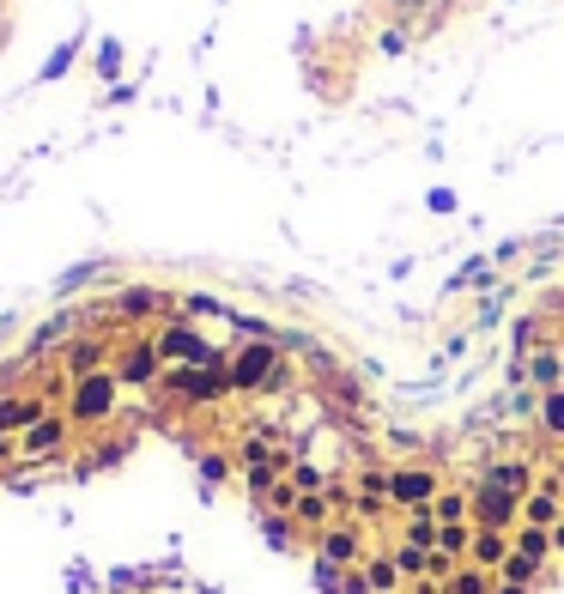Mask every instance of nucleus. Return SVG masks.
<instances>
[{"instance_id": "nucleus-13", "label": "nucleus", "mask_w": 564, "mask_h": 594, "mask_svg": "<svg viewBox=\"0 0 564 594\" xmlns=\"http://www.w3.org/2000/svg\"><path fill=\"white\" fill-rule=\"evenodd\" d=\"M529 382H534V389H541V395L564 389V346H558V340H546L541 352L529 358Z\"/></svg>"}, {"instance_id": "nucleus-16", "label": "nucleus", "mask_w": 564, "mask_h": 594, "mask_svg": "<svg viewBox=\"0 0 564 594\" xmlns=\"http://www.w3.org/2000/svg\"><path fill=\"white\" fill-rule=\"evenodd\" d=\"M431 515H438V528L473 522V498L461 492V485H443V492H438V503H431Z\"/></svg>"}, {"instance_id": "nucleus-3", "label": "nucleus", "mask_w": 564, "mask_h": 594, "mask_svg": "<svg viewBox=\"0 0 564 594\" xmlns=\"http://www.w3.org/2000/svg\"><path fill=\"white\" fill-rule=\"evenodd\" d=\"M443 492V473L431 468V461H401V468H389V510H431Z\"/></svg>"}, {"instance_id": "nucleus-21", "label": "nucleus", "mask_w": 564, "mask_h": 594, "mask_svg": "<svg viewBox=\"0 0 564 594\" xmlns=\"http://www.w3.org/2000/svg\"><path fill=\"white\" fill-rule=\"evenodd\" d=\"M286 480H291V492H328V473L322 468H316V461H291V473H286Z\"/></svg>"}, {"instance_id": "nucleus-23", "label": "nucleus", "mask_w": 564, "mask_h": 594, "mask_svg": "<svg viewBox=\"0 0 564 594\" xmlns=\"http://www.w3.org/2000/svg\"><path fill=\"white\" fill-rule=\"evenodd\" d=\"M201 473H207V480H230V455H219V449H213V455H201Z\"/></svg>"}, {"instance_id": "nucleus-5", "label": "nucleus", "mask_w": 564, "mask_h": 594, "mask_svg": "<svg viewBox=\"0 0 564 594\" xmlns=\"http://www.w3.org/2000/svg\"><path fill=\"white\" fill-rule=\"evenodd\" d=\"M473 528H498V534H516L522 528V498H510L504 485L492 480H473Z\"/></svg>"}, {"instance_id": "nucleus-18", "label": "nucleus", "mask_w": 564, "mask_h": 594, "mask_svg": "<svg viewBox=\"0 0 564 594\" xmlns=\"http://www.w3.org/2000/svg\"><path fill=\"white\" fill-rule=\"evenodd\" d=\"M401 540H407V546H419V552H438V515H431V510H407Z\"/></svg>"}, {"instance_id": "nucleus-20", "label": "nucleus", "mask_w": 564, "mask_h": 594, "mask_svg": "<svg viewBox=\"0 0 564 594\" xmlns=\"http://www.w3.org/2000/svg\"><path fill=\"white\" fill-rule=\"evenodd\" d=\"M492 588H498V576L480 571V564H461L450 583H443V594H492Z\"/></svg>"}, {"instance_id": "nucleus-24", "label": "nucleus", "mask_w": 564, "mask_h": 594, "mask_svg": "<svg viewBox=\"0 0 564 594\" xmlns=\"http://www.w3.org/2000/svg\"><path fill=\"white\" fill-rule=\"evenodd\" d=\"M73 49L80 43H61L55 55H49V68H43V80H61V73H68V61H73Z\"/></svg>"}, {"instance_id": "nucleus-4", "label": "nucleus", "mask_w": 564, "mask_h": 594, "mask_svg": "<svg viewBox=\"0 0 564 594\" xmlns=\"http://www.w3.org/2000/svg\"><path fill=\"white\" fill-rule=\"evenodd\" d=\"M110 377L122 382V389H152V382H164V358H158V340H127L110 352Z\"/></svg>"}, {"instance_id": "nucleus-26", "label": "nucleus", "mask_w": 564, "mask_h": 594, "mask_svg": "<svg viewBox=\"0 0 564 594\" xmlns=\"http://www.w3.org/2000/svg\"><path fill=\"white\" fill-rule=\"evenodd\" d=\"M492 594H534V588H522V583H498Z\"/></svg>"}, {"instance_id": "nucleus-1", "label": "nucleus", "mask_w": 564, "mask_h": 594, "mask_svg": "<svg viewBox=\"0 0 564 594\" xmlns=\"http://www.w3.org/2000/svg\"><path fill=\"white\" fill-rule=\"evenodd\" d=\"M230 389H262V395H274V389H286V358H279V346L274 340H249L237 358H230Z\"/></svg>"}, {"instance_id": "nucleus-10", "label": "nucleus", "mask_w": 564, "mask_h": 594, "mask_svg": "<svg viewBox=\"0 0 564 594\" xmlns=\"http://www.w3.org/2000/svg\"><path fill=\"white\" fill-rule=\"evenodd\" d=\"M49 412L43 395H0V437H24Z\"/></svg>"}, {"instance_id": "nucleus-14", "label": "nucleus", "mask_w": 564, "mask_h": 594, "mask_svg": "<svg viewBox=\"0 0 564 594\" xmlns=\"http://www.w3.org/2000/svg\"><path fill=\"white\" fill-rule=\"evenodd\" d=\"M510 559V534H498V528H473V546H468V564H480V571H504Z\"/></svg>"}, {"instance_id": "nucleus-6", "label": "nucleus", "mask_w": 564, "mask_h": 594, "mask_svg": "<svg viewBox=\"0 0 564 594\" xmlns=\"http://www.w3.org/2000/svg\"><path fill=\"white\" fill-rule=\"evenodd\" d=\"M310 546H316V564H335V571H358V564L370 559V552H365V528H358V522L322 528Z\"/></svg>"}, {"instance_id": "nucleus-15", "label": "nucleus", "mask_w": 564, "mask_h": 594, "mask_svg": "<svg viewBox=\"0 0 564 594\" xmlns=\"http://www.w3.org/2000/svg\"><path fill=\"white\" fill-rule=\"evenodd\" d=\"M358 571H365V588H370V594H407V576L394 571L389 552H370V559L358 564Z\"/></svg>"}, {"instance_id": "nucleus-12", "label": "nucleus", "mask_w": 564, "mask_h": 594, "mask_svg": "<svg viewBox=\"0 0 564 594\" xmlns=\"http://www.w3.org/2000/svg\"><path fill=\"white\" fill-rule=\"evenodd\" d=\"M480 480L504 485L510 498H529L534 485H541V480H534V468H529V461H485V468H480Z\"/></svg>"}, {"instance_id": "nucleus-8", "label": "nucleus", "mask_w": 564, "mask_h": 594, "mask_svg": "<svg viewBox=\"0 0 564 594\" xmlns=\"http://www.w3.org/2000/svg\"><path fill=\"white\" fill-rule=\"evenodd\" d=\"M558 522H564V485L546 473V480L522 498V528H541V534H553Z\"/></svg>"}, {"instance_id": "nucleus-27", "label": "nucleus", "mask_w": 564, "mask_h": 594, "mask_svg": "<svg viewBox=\"0 0 564 594\" xmlns=\"http://www.w3.org/2000/svg\"><path fill=\"white\" fill-rule=\"evenodd\" d=\"M553 552H558V559H564V522L553 528Z\"/></svg>"}, {"instance_id": "nucleus-19", "label": "nucleus", "mask_w": 564, "mask_h": 594, "mask_svg": "<svg viewBox=\"0 0 564 594\" xmlns=\"http://www.w3.org/2000/svg\"><path fill=\"white\" fill-rule=\"evenodd\" d=\"M510 552L546 564V559H553V534H541V528H516V534H510Z\"/></svg>"}, {"instance_id": "nucleus-9", "label": "nucleus", "mask_w": 564, "mask_h": 594, "mask_svg": "<svg viewBox=\"0 0 564 594\" xmlns=\"http://www.w3.org/2000/svg\"><path fill=\"white\" fill-rule=\"evenodd\" d=\"M110 352H115V346H110V334H80V340H68V352H61V370H68V382L98 377Z\"/></svg>"}, {"instance_id": "nucleus-2", "label": "nucleus", "mask_w": 564, "mask_h": 594, "mask_svg": "<svg viewBox=\"0 0 564 594\" xmlns=\"http://www.w3.org/2000/svg\"><path fill=\"white\" fill-rule=\"evenodd\" d=\"M115 407H122V382H115L110 370H98V377L73 382V395H68V407H61V412H68L73 424H110Z\"/></svg>"}, {"instance_id": "nucleus-17", "label": "nucleus", "mask_w": 564, "mask_h": 594, "mask_svg": "<svg viewBox=\"0 0 564 594\" xmlns=\"http://www.w3.org/2000/svg\"><path fill=\"white\" fill-rule=\"evenodd\" d=\"M541 346H546V316H522L510 328V358H534Z\"/></svg>"}, {"instance_id": "nucleus-11", "label": "nucleus", "mask_w": 564, "mask_h": 594, "mask_svg": "<svg viewBox=\"0 0 564 594\" xmlns=\"http://www.w3.org/2000/svg\"><path fill=\"white\" fill-rule=\"evenodd\" d=\"M110 309H115V316H158V309H171V316H176V297L152 291V286H122L110 297Z\"/></svg>"}, {"instance_id": "nucleus-7", "label": "nucleus", "mask_w": 564, "mask_h": 594, "mask_svg": "<svg viewBox=\"0 0 564 594\" xmlns=\"http://www.w3.org/2000/svg\"><path fill=\"white\" fill-rule=\"evenodd\" d=\"M68 437H73V419H68V412H55V407H49L43 419H37L31 431L19 437V455H24V461H55L61 449H68Z\"/></svg>"}, {"instance_id": "nucleus-22", "label": "nucleus", "mask_w": 564, "mask_h": 594, "mask_svg": "<svg viewBox=\"0 0 564 594\" xmlns=\"http://www.w3.org/2000/svg\"><path fill=\"white\" fill-rule=\"evenodd\" d=\"M541 431L546 437H564V389L541 395Z\"/></svg>"}, {"instance_id": "nucleus-25", "label": "nucleus", "mask_w": 564, "mask_h": 594, "mask_svg": "<svg viewBox=\"0 0 564 594\" xmlns=\"http://www.w3.org/2000/svg\"><path fill=\"white\" fill-rule=\"evenodd\" d=\"M12 455H19V437H0V468H7Z\"/></svg>"}]
</instances>
